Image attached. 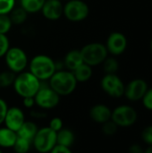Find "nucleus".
Segmentation results:
<instances>
[{
    "mask_svg": "<svg viewBox=\"0 0 152 153\" xmlns=\"http://www.w3.org/2000/svg\"><path fill=\"white\" fill-rule=\"evenodd\" d=\"M73 74L77 82H86L92 77L93 71L91 66L83 63L79 67H77L74 71H73Z\"/></svg>",
    "mask_w": 152,
    "mask_h": 153,
    "instance_id": "obj_20",
    "label": "nucleus"
},
{
    "mask_svg": "<svg viewBox=\"0 0 152 153\" xmlns=\"http://www.w3.org/2000/svg\"><path fill=\"white\" fill-rule=\"evenodd\" d=\"M25 121V116L22 108L18 107L8 108L4 120L5 127L16 133Z\"/></svg>",
    "mask_w": 152,
    "mask_h": 153,
    "instance_id": "obj_13",
    "label": "nucleus"
},
{
    "mask_svg": "<svg viewBox=\"0 0 152 153\" xmlns=\"http://www.w3.org/2000/svg\"><path fill=\"white\" fill-rule=\"evenodd\" d=\"M16 74L10 70H5L0 73V88H8L13 86Z\"/></svg>",
    "mask_w": 152,
    "mask_h": 153,
    "instance_id": "obj_24",
    "label": "nucleus"
},
{
    "mask_svg": "<svg viewBox=\"0 0 152 153\" xmlns=\"http://www.w3.org/2000/svg\"><path fill=\"white\" fill-rule=\"evenodd\" d=\"M29 72H30L40 82L48 81L56 71V62L49 56L39 54L33 56L29 62Z\"/></svg>",
    "mask_w": 152,
    "mask_h": 153,
    "instance_id": "obj_2",
    "label": "nucleus"
},
{
    "mask_svg": "<svg viewBox=\"0 0 152 153\" xmlns=\"http://www.w3.org/2000/svg\"><path fill=\"white\" fill-rule=\"evenodd\" d=\"M41 82L30 72L23 71L16 74L13 87L15 93L22 99L35 97L40 88Z\"/></svg>",
    "mask_w": 152,
    "mask_h": 153,
    "instance_id": "obj_3",
    "label": "nucleus"
},
{
    "mask_svg": "<svg viewBox=\"0 0 152 153\" xmlns=\"http://www.w3.org/2000/svg\"><path fill=\"white\" fill-rule=\"evenodd\" d=\"M83 63L94 67L102 65L104 60L108 56V52L105 44L100 42H91L86 44L80 49Z\"/></svg>",
    "mask_w": 152,
    "mask_h": 153,
    "instance_id": "obj_4",
    "label": "nucleus"
},
{
    "mask_svg": "<svg viewBox=\"0 0 152 153\" xmlns=\"http://www.w3.org/2000/svg\"><path fill=\"white\" fill-rule=\"evenodd\" d=\"M9 16L11 18L13 24L21 25L26 22L28 13L20 6V7H14V9L10 13Z\"/></svg>",
    "mask_w": 152,
    "mask_h": 153,
    "instance_id": "obj_22",
    "label": "nucleus"
},
{
    "mask_svg": "<svg viewBox=\"0 0 152 153\" xmlns=\"http://www.w3.org/2000/svg\"><path fill=\"white\" fill-rule=\"evenodd\" d=\"M144 153H152V145H149V146L144 150Z\"/></svg>",
    "mask_w": 152,
    "mask_h": 153,
    "instance_id": "obj_38",
    "label": "nucleus"
},
{
    "mask_svg": "<svg viewBox=\"0 0 152 153\" xmlns=\"http://www.w3.org/2000/svg\"><path fill=\"white\" fill-rule=\"evenodd\" d=\"M46 0H20L21 7L27 13H36L41 11Z\"/></svg>",
    "mask_w": 152,
    "mask_h": 153,
    "instance_id": "obj_21",
    "label": "nucleus"
},
{
    "mask_svg": "<svg viewBox=\"0 0 152 153\" xmlns=\"http://www.w3.org/2000/svg\"><path fill=\"white\" fill-rule=\"evenodd\" d=\"M17 139V134L9 128L0 127V148H13Z\"/></svg>",
    "mask_w": 152,
    "mask_h": 153,
    "instance_id": "obj_18",
    "label": "nucleus"
},
{
    "mask_svg": "<svg viewBox=\"0 0 152 153\" xmlns=\"http://www.w3.org/2000/svg\"><path fill=\"white\" fill-rule=\"evenodd\" d=\"M30 146H31V142L17 136L16 142L13 149L15 153H28L30 150Z\"/></svg>",
    "mask_w": 152,
    "mask_h": 153,
    "instance_id": "obj_25",
    "label": "nucleus"
},
{
    "mask_svg": "<svg viewBox=\"0 0 152 153\" xmlns=\"http://www.w3.org/2000/svg\"><path fill=\"white\" fill-rule=\"evenodd\" d=\"M75 141V135L73 132L68 128H62L56 133V143L57 145L71 148Z\"/></svg>",
    "mask_w": 152,
    "mask_h": 153,
    "instance_id": "obj_19",
    "label": "nucleus"
},
{
    "mask_svg": "<svg viewBox=\"0 0 152 153\" xmlns=\"http://www.w3.org/2000/svg\"><path fill=\"white\" fill-rule=\"evenodd\" d=\"M83 64L82 56L79 49H72L66 53L64 58L63 65L68 71H74L77 67Z\"/></svg>",
    "mask_w": 152,
    "mask_h": 153,
    "instance_id": "obj_16",
    "label": "nucleus"
},
{
    "mask_svg": "<svg viewBox=\"0 0 152 153\" xmlns=\"http://www.w3.org/2000/svg\"><path fill=\"white\" fill-rule=\"evenodd\" d=\"M4 58L8 70L15 74L25 71L29 65V58L26 52L19 47H10Z\"/></svg>",
    "mask_w": 152,
    "mask_h": 153,
    "instance_id": "obj_5",
    "label": "nucleus"
},
{
    "mask_svg": "<svg viewBox=\"0 0 152 153\" xmlns=\"http://www.w3.org/2000/svg\"><path fill=\"white\" fill-rule=\"evenodd\" d=\"M77 81L73 72L61 69L56 73L48 80V85L60 97L71 95L77 87Z\"/></svg>",
    "mask_w": 152,
    "mask_h": 153,
    "instance_id": "obj_1",
    "label": "nucleus"
},
{
    "mask_svg": "<svg viewBox=\"0 0 152 153\" xmlns=\"http://www.w3.org/2000/svg\"><path fill=\"white\" fill-rule=\"evenodd\" d=\"M102 65L103 70L106 74H116L119 69V63L117 59L113 56H108L104 60Z\"/></svg>",
    "mask_w": 152,
    "mask_h": 153,
    "instance_id": "obj_23",
    "label": "nucleus"
},
{
    "mask_svg": "<svg viewBox=\"0 0 152 153\" xmlns=\"http://www.w3.org/2000/svg\"><path fill=\"white\" fill-rule=\"evenodd\" d=\"M142 139L148 146L152 145V125L146 126L142 132Z\"/></svg>",
    "mask_w": 152,
    "mask_h": 153,
    "instance_id": "obj_31",
    "label": "nucleus"
},
{
    "mask_svg": "<svg viewBox=\"0 0 152 153\" xmlns=\"http://www.w3.org/2000/svg\"><path fill=\"white\" fill-rule=\"evenodd\" d=\"M112 110L105 104H96L90 110V117L95 123L104 124L111 119Z\"/></svg>",
    "mask_w": 152,
    "mask_h": 153,
    "instance_id": "obj_15",
    "label": "nucleus"
},
{
    "mask_svg": "<svg viewBox=\"0 0 152 153\" xmlns=\"http://www.w3.org/2000/svg\"><path fill=\"white\" fill-rule=\"evenodd\" d=\"M10 48V40L5 34H0V58L4 57Z\"/></svg>",
    "mask_w": 152,
    "mask_h": 153,
    "instance_id": "obj_29",
    "label": "nucleus"
},
{
    "mask_svg": "<svg viewBox=\"0 0 152 153\" xmlns=\"http://www.w3.org/2000/svg\"><path fill=\"white\" fill-rule=\"evenodd\" d=\"M100 86L102 91L112 98L124 96L125 84L116 74H106L100 81Z\"/></svg>",
    "mask_w": 152,
    "mask_h": 153,
    "instance_id": "obj_10",
    "label": "nucleus"
},
{
    "mask_svg": "<svg viewBox=\"0 0 152 153\" xmlns=\"http://www.w3.org/2000/svg\"><path fill=\"white\" fill-rule=\"evenodd\" d=\"M105 46L108 54H111L114 56H120L126 50L127 39L124 33L114 31L108 35Z\"/></svg>",
    "mask_w": 152,
    "mask_h": 153,
    "instance_id": "obj_12",
    "label": "nucleus"
},
{
    "mask_svg": "<svg viewBox=\"0 0 152 153\" xmlns=\"http://www.w3.org/2000/svg\"><path fill=\"white\" fill-rule=\"evenodd\" d=\"M22 103L23 106L26 108H33L36 104H35V100L34 97H28V98H23L22 99Z\"/></svg>",
    "mask_w": 152,
    "mask_h": 153,
    "instance_id": "obj_35",
    "label": "nucleus"
},
{
    "mask_svg": "<svg viewBox=\"0 0 152 153\" xmlns=\"http://www.w3.org/2000/svg\"><path fill=\"white\" fill-rule=\"evenodd\" d=\"M63 121L60 117H53L50 121H49V125H48V127H50L53 131L55 132H58L60 131L62 128H63Z\"/></svg>",
    "mask_w": 152,
    "mask_h": 153,
    "instance_id": "obj_32",
    "label": "nucleus"
},
{
    "mask_svg": "<svg viewBox=\"0 0 152 153\" xmlns=\"http://www.w3.org/2000/svg\"><path fill=\"white\" fill-rule=\"evenodd\" d=\"M49 153H73L71 148L68 147H65V146H61V145H56L53 150Z\"/></svg>",
    "mask_w": 152,
    "mask_h": 153,
    "instance_id": "obj_34",
    "label": "nucleus"
},
{
    "mask_svg": "<svg viewBox=\"0 0 152 153\" xmlns=\"http://www.w3.org/2000/svg\"><path fill=\"white\" fill-rule=\"evenodd\" d=\"M64 4L61 0H46L42 8V15L48 21H57L63 16Z\"/></svg>",
    "mask_w": 152,
    "mask_h": 153,
    "instance_id": "obj_14",
    "label": "nucleus"
},
{
    "mask_svg": "<svg viewBox=\"0 0 152 153\" xmlns=\"http://www.w3.org/2000/svg\"><path fill=\"white\" fill-rule=\"evenodd\" d=\"M128 153H144V149L140 144L134 143L129 147Z\"/></svg>",
    "mask_w": 152,
    "mask_h": 153,
    "instance_id": "obj_36",
    "label": "nucleus"
},
{
    "mask_svg": "<svg viewBox=\"0 0 152 153\" xmlns=\"http://www.w3.org/2000/svg\"><path fill=\"white\" fill-rule=\"evenodd\" d=\"M35 104L42 110L55 108L60 102V96L53 91L48 84L43 85L41 82L40 88L34 97Z\"/></svg>",
    "mask_w": 152,
    "mask_h": 153,
    "instance_id": "obj_9",
    "label": "nucleus"
},
{
    "mask_svg": "<svg viewBox=\"0 0 152 153\" xmlns=\"http://www.w3.org/2000/svg\"><path fill=\"white\" fill-rule=\"evenodd\" d=\"M13 26L9 14H0V34H7Z\"/></svg>",
    "mask_w": 152,
    "mask_h": 153,
    "instance_id": "obj_26",
    "label": "nucleus"
},
{
    "mask_svg": "<svg viewBox=\"0 0 152 153\" xmlns=\"http://www.w3.org/2000/svg\"><path fill=\"white\" fill-rule=\"evenodd\" d=\"M151 52H152V39H151Z\"/></svg>",
    "mask_w": 152,
    "mask_h": 153,
    "instance_id": "obj_39",
    "label": "nucleus"
},
{
    "mask_svg": "<svg viewBox=\"0 0 152 153\" xmlns=\"http://www.w3.org/2000/svg\"><path fill=\"white\" fill-rule=\"evenodd\" d=\"M142 102L146 109L152 111V88H149L147 90L146 93L142 99Z\"/></svg>",
    "mask_w": 152,
    "mask_h": 153,
    "instance_id": "obj_30",
    "label": "nucleus"
},
{
    "mask_svg": "<svg viewBox=\"0 0 152 153\" xmlns=\"http://www.w3.org/2000/svg\"><path fill=\"white\" fill-rule=\"evenodd\" d=\"M65 2H66V1H69V0H65Z\"/></svg>",
    "mask_w": 152,
    "mask_h": 153,
    "instance_id": "obj_40",
    "label": "nucleus"
},
{
    "mask_svg": "<svg viewBox=\"0 0 152 153\" xmlns=\"http://www.w3.org/2000/svg\"><path fill=\"white\" fill-rule=\"evenodd\" d=\"M138 118V114L135 108L129 105H120L112 110L111 120L118 127H131Z\"/></svg>",
    "mask_w": 152,
    "mask_h": 153,
    "instance_id": "obj_8",
    "label": "nucleus"
},
{
    "mask_svg": "<svg viewBox=\"0 0 152 153\" xmlns=\"http://www.w3.org/2000/svg\"><path fill=\"white\" fill-rule=\"evenodd\" d=\"M151 4H152V1H151Z\"/></svg>",
    "mask_w": 152,
    "mask_h": 153,
    "instance_id": "obj_41",
    "label": "nucleus"
},
{
    "mask_svg": "<svg viewBox=\"0 0 152 153\" xmlns=\"http://www.w3.org/2000/svg\"><path fill=\"white\" fill-rule=\"evenodd\" d=\"M15 0H0V14H10L15 7Z\"/></svg>",
    "mask_w": 152,
    "mask_h": 153,
    "instance_id": "obj_28",
    "label": "nucleus"
},
{
    "mask_svg": "<svg viewBox=\"0 0 152 153\" xmlns=\"http://www.w3.org/2000/svg\"><path fill=\"white\" fill-rule=\"evenodd\" d=\"M90 7L83 0H69L64 4L63 15L72 22H80L87 19Z\"/></svg>",
    "mask_w": 152,
    "mask_h": 153,
    "instance_id": "obj_7",
    "label": "nucleus"
},
{
    "mask_svg": "<svg viewBox=\"0 0 152 153\" xmlns=\"http://www.w3.org/2000/svg\"><path fill=\"white\" fill-rule=\"evenodd\" d=\"M117 129H118V126L110 119L109 121L102 124V126H101V131L102 133L107 135V136H112V135H115L117 132Z\"/></svg>",
    "mask_w": 152,
    "mask_h": 153,
    "instance_id": "obj_27",
    "label": "nucleus"
},
{
    "mask_svg": "<svg viewBox=\"0 0 152 153\" xmlns=\"http://www.w3.org/2000/svg\"><path fill=\"white\" fill-rule=\"evenodd\" d=\"M31 144L39 153H49L57 144L56 132L53 131L48 126L39 128Z\"/></svg>",
    "mask_w": 152,
    "mask_h": 153,
    "instance_id": "obj_6",
    "label": "nucleus"
},
{
    "mask_svg": "<svg viewBox=\"0 0 152 153\" xmlns=\"http://www.w3.org/2000/svg\"><path fill=\"white\" fill-rule=\"evenodd\" d=\"M38 130H39L38 126L34 122L25 121L22 124V126L20 127V129L16 132V134H17L18 137L26 139L32 143V140H33L34 136L36 135Z\"/></svg>",
    "mask_w": 152,
    "mask_h": 153,
    "instance_id": "obj_17",
    "label": "nucleus"
},
{
    "mask_svg": "<svg viewBox=\"0 0 152 153\" xmlns=\"http://www.w3.org/2000/svg\"><path fill=\"white\" fill-rule=\"evenodd\" d=\"M148 89L149 86L145 80L133 79L125 85L124 96L130 101H139L142 100Z\"/></svg>",
    "mask_w": 152,
    "mask_h": 153,
    "instance_id": "obj_11",
    "label": "nucleus"
},
{
    "mask_svg": "<svg viewBox=\"0 0 152 153\" xmlns=\"http://www.w3.org/2000/svg\"><path fill=\"white\" fill-rule=\"evenodd\" d=\"M8 109V105L4 99L0 98V125L4 124V120Z\"/></svg>",
    "mask_w": 152,
    "mask_h": 153,
    "instance_id": "obj_33",
    "label": "nucleus"
},
{
    "mask_svg": "<svg viewBox=\"0 0 152 153\" xmlns=\"http://www.w3.org/2000/svg\"><path fill=\"white\" fill-rule=\"evenodd\" d=\"M31 116L33 117H37V118H41V117H45L46 115L43 113V112H41V111H32V113H31Z\"/></svg>",
    "mask_w": 152,
    "mask_h": 153,
    "instance_id": "obj_37",
    "label": "nucleus"
}]
</instances>
